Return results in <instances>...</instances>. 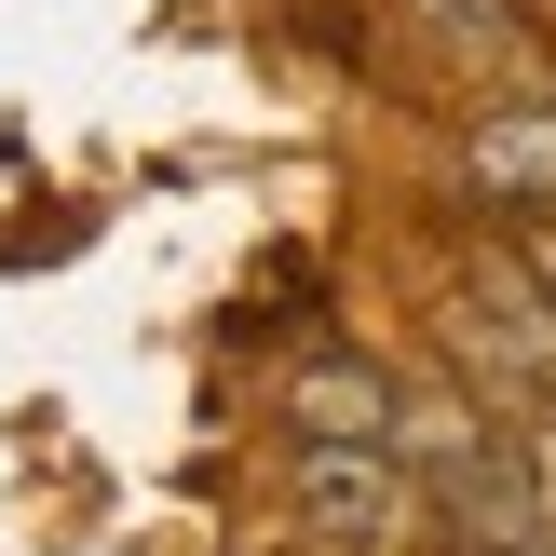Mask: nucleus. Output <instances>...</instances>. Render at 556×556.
<instances>
[{
  "mask_svg": "<svg viewBox=\"0 0 556 556\" xmlns=\"http://www.w3.org/2000/svg\"><path fill=\"white\" fill-rule=\"evenodd\" d=\"M286 516L313 556H407L434 530V489L407 448H286Z\"/></svg>",
  "mask_w": 556,
  "mask_h": 556,
  "instance_id": "1",
  "label": "nucleus"
},
{
  "mask_svg": "<svg viewBox=\"0 0 556 556\" xmlns=\"http://www.w3.org/2000/svg\"><path fill=\"white\" fill-rule=\"evenodd\" d=\"M394 421H407V394L367 353H299L286 367V448H394Z\"/></svg>",
  "mask_w": 556,
  "mask_h": 556,
  "instance_id": "2",
  "label": "nucleus"
},
{
  "mask_svg": "<svg viewBox=\"0 0 556 556\" xmlns=\"http://www.w3.org/2000/svg\"><path fill=\"white\" fill-rule=\"evenodd\" d=\"M476 190L530 231V217H556V96H503L476 123Z\"/></svg>",
  "mask_w": 556,
  "mask_h": 556,
  "instance_id": "3",
  "label": "nucleus"
},
{
  "mask_svg": "<svg viewBox=\"0 0 556 556\" xmlns=\"http://www.w3.org/2000/svg\"><path fill=\"white\" fill-rule=\"evenodd\" d=\"M516 258H530V286H543V313H556V217H530V231H516Z\"/></svg>",
  "mask_w": 556,
  "mask_h": 556,
  "instance_id": "4",
  "label": "nucleus"
},
{
  "mask_svg": "<svg viewBox=\"0 0 556 556\" xmlns=\"http://www.w3.org/2000/svg\"><path fill=\"white\" fill-rule=\"evenodd\" d=\"M448 556H556V543H448Z\"/></svg>",
  "mask_w": 556,
  "mask_h": 556,
  "instance_id": "5",
  "label": "nucleus"
}]
</instances>
